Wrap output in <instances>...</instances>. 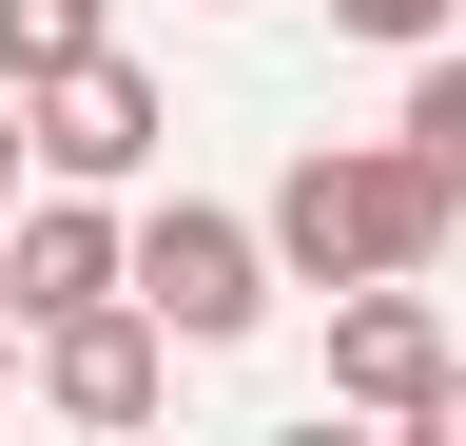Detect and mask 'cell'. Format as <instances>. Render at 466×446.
Wrapping results in <instances>:
<instances>
[{
	"label": "cell",
	"mask_w": 466,
	"mask_h": 446,
	"mask_svg": "<svg viewBox=\"0 0 466 446\" xmlns=\"http://www.w3.org/2000/svg\"><path fill=\"white\" fill-rule=\"evenodd\" d=\"M466 233V194H447V155L428 136H311V155H291V175H272V253H291V292H370V272H428Z\"/></svg>",
	"instance_id": "cell-1"
},
{
	"label": "cell",
	"mask_w": 466,
	"mask_h": 446,
	"mask_svg": "<svg viewBox=\"0 0 466 446\" xmlns=\"http://www.w3.org/2000/svg\"><path fill=\"white\" fill-rule=\"evenodd\" d=\"M272 272H291V253H272V213H214V194H156V213H137V292L195 330V350H253Z\"/></svg>",
	"instance_id": "cell-2"
},
{
	"label": "cell",
	"mask_w": 466,
	"mask_h": 446,
	"mask_svg": "<svg viewBox=\"0 0 466 446\" xmlns=\"http://www.w3.org/2000/svg\"><path fill=\"white\" fill-rule=\"evenodd\" d=\"M175 350H195V330H175L156 292H97V311L39 330V408H58V427H156V408H175Z\"/></svg>",
	"instance_id": "cell-3"
},
{
	"label": "cell",
	"mask_w": 466,
	"mask_h": 446,
	"mask_svg": "<svg viewBox=\"0 0 466 446\" xmlns=\"http://www.w3.org/2000/svg\"><path fill=\"white\" fill-rule=\"evenodd\" d=\"M97 292H137V213H97V175H58L0 213V311L58 330V311H97Z\"/></svg>",
	"instance_id": "cell-4"
},
{
	"label": "cell",
	"mask_w": 466,
	"mask_h": 446,
	"mask_svg": "<svg viewBox=\"0 0 466 446\" xmlns=\"http://www.w3.org/2000/svg\"><path fill=\"white\" fill-rule=\"evenodd\" d=\"M428 388H447V311L408 292V272L330 292V408H370V427H428Z\"/></svg>",
	"instance_id": "cell-5"
},
{
	"label": "cell",
	"mask_w": 466,
	"mask_h": 446,
	"mask_svg": "<svg viewBox=\"0 0 466 446\" xmlns=\"http://www.w3.org/2000/svg\"><path fill=\"white\" fill-rule=\"evenodd\" d=\"M20 97H39V175H97V194L175 136V117H156V78L116 59V39H97V59H58V78H20Z\"/></svg>",
	"instance_id": "cell-6"
},
{
	"label": "cell",
	"mask_w": 466,
	"mask_h": 446,
	"mask_svg": "<svg viewBox=\"0 0 466 446\" xmlns=\"http://www.w3.org/2000/svg\"><path fill=\"white\" fill-rule=\"evenodd\" d=\"M58 59H97V0H0V78H58Z\"/></svg>",
	"instance_id": "cell-7"
},
{
	"label": "cell",
	"mask_w": 466,
	"mask_h": 446,
	"mask_svg": "<svg viewBox=\"0 0 466 446\" xmlns=\"http://www.w3.org/2000/svg\"><path fill=\"white\" fill-rule=\"evenodd\" d=\"M408 136H428L447 194H466V39H428V59H408Z\"/></svg>",
	"instance_id": "cell-8"
},
{
	"label": "cell",
	"mask_w": 466,
	"mask_h": 446,
	"mask_svg": "<svg viewBox=\"0 0 466 446\" xmlns=\"http://www.w3.org/2000/svg\"><path fill=\"white\" fill-rule=\"evenodd\" d=\"M330 20H350V39H408V59H428V39H447V0H330Z\"/></svg>",
	"instance_id": "cell-9"
},
{
	"label": "cell",
	"mask_w": 466,
	"mask_h": 446,
	"mask_svg": "<svg viewBox=\"0 0 466 446\" xmlns=\"http://www.w3.org/2000/svg\"><path fill=\"white\" fill-rule=\"evenodd\" d=\"M20 175H39V97L0 78V213H20Z\"/></svg>",
	"instance_id": "cell-10"
},
{
	"label": "cell",
	"mask_w": 466,
	"mask_h": 446,
	"mask_svg": "<svg viewBox=\"0 0 466 446\" xmlns=\"http://www.w3.org/2000/svg\"><path fill=\"white\" fill-rule=\"evenodd\" d=\"M428 446H466V350H447V388H428Z\"/></svg>",
	"instance_id": "cell-11"
},
{
	"label": "cell",
	"mask_w": 466,
	"mask_h": 446,
	"mask_svg": "<svg viewBox=\"0 0 466 446\" xmlns=\"http://www.w3.org/2000/svg\"><path fill=\"white\" fill-rule=\"evenodd\" d=\"M0 388H20V330H0Z\"/></svg>",
	"instance_id": "cell-12"
},
{
	"label": "cell",
	"mask_w": 466,
	"mask_h": 446,
	"mask_svg": "<svg viewBox=\"0 0 466 446\" xmlns=\"http://www.w3.org/2000/svg\"><path fill=\"white\" fill-rule=\"evenodd\" d=\"M0 330H20V311H0Z\"/></svg>",
	"instance_id": "cell-13"
}]
</instances>
